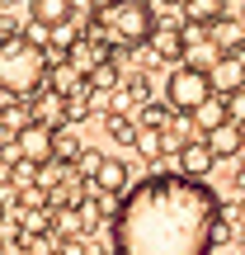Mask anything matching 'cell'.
Here are the masks:
<instances>
[{"mask_svg":"<svg viewBox=\"0 0 245 255\" xmlns=\"http://www.w3.org/2000/svg\"><path fill=\"white\" fill-rule=\"evenodd\" d=\"M161 5H184V0H161Z\"/></svg>","mask_w":245,"mask_h":255,"instance_id":"25","label":"cell"},{"mask_svg":"<svg viewBox=\"0 0 245 255\" xmlns=\"http://www.w3.org/2000/svg\"><path fill=\"white\" fill-rule=\"evenodd\" d=\"M90 184H94L99 194H109V199H123V194H127V165L113 161V156H104L99 170L90 175Z\"/></svg>","mask_w":245,"mask_h":255,"instance_id":"12","label":"cell"},{"mask_svg":"<svg viewBox=\"0 0 245 255\" xmlns=\"http://www.w3.org/2000/svg\"><path fill=\"white\" fill-rule=\"evenodd\" d=\"M212 165H217V151L208 146V137H198V142H184V146H179V170H184V175L208 180Z\"/></svg>","mask_w":245,"mask_h":255,"instance_id":"11","label":"cell"},{"mask_svg":"<svg viewBox=\"0 0 245 255\" xmlns=\"http://www.w3.org/2000/svg\"><path fill=\"white\" fill-rule=\"evenodd\" d=\"M104 128H109V137H113V142H123V146H132V142H137V123L127 119V114H118V109H109Z\"/></svg>","mask_w":245,"mask_h":255,"instance_id":"18","label":"cell"},{"mask_svg":"<svg viewBox=\"0 0 245 255\" xmlns=\"http://www.w3.org/2000/svg\"><path fill=\"white\" fill-rule=\"evenodd\" d=\"M71 14H76V0H28V19H38L47 28L66 24Z\"/></svg>","mask_w":245,"mask_h":255,"instance_id":"15","label":"cell"},{"mask_svg":"<svg viewBox=\"0 0 245 255\" xmlns=\"http://www.w3.org/2000/svg\"><path fill=\"white\" fill-rule=\"evenodd\" d=\"M203 137H208V146L217 151V161H231V156H241V151H245V123H236V119L208 128Z\"/></svg>","mask_w":245,"mask_h":255,"instance_id":"10","label":"cell"},{"mask_svg":"<svg viewBox=\"0 0 245 255\" xmlns=\"http://www.w3.org/2000/svg\"><path fill=\"white\" fill-rule=\"evenodd\" d=\"M212 43L222 47V52H245V19L241 14H227L212 24Z\"/></svg>","mask_w":245,"mask_h":255,"instance_id":"14","label":"cell"},{"mask_svg":"<svg viewBox=\"0 0 245 255\" xmlns=\"http://www.w3.org/2000/svg\"><path fill=\"white\" fill-rule=\"evenodd\" d=\"M66 57H71V62L81 66L85 76H90V71H94L99 62H109V43H104V38H94V33H90V38H76Z\"/></svg>","mask_w":245,"mask_h":255,"instance_id":"13","label":"cell"},{"mask_svg":"<svg viewBox=\"0 0 245 255\" xmlns=\"http://www.w3.org/2000/svg\"><path fill=\"white\" fill-rule=\"evenodd\" d=\"M85 146H81V137H76V123H66V128H57V161H76Z\"/></svg>","mask_w":245,"mask_h":255,"instance_id":"20","label":"cell"},{"mask_svg":"<svg viewBox=\"0 0 245 255\" xmlns=\"http://www.w3.org/2000/svg\"><path fill=\"white\" fill-rule=\"evenodd\" d=\"M47 52L28 33H0V95L33 100L47 85Z\"/></svg>","mask_w":245,"mask_h":255,"instance_id":"2","label":"cell"},{"mask_svg":"<svg viewBox=\"0 0 245 255\" xmlns=\"http://www.w3.org/2000/svg\"><path fill=\"white\" fill-rule=\"evenodd\" d=\"M189 119L198 123L203 132H208V128H217V123H227V119H231V114H227V95H212V100H203L198 109L189 114Z\"/></svg>","mask_w":245,"mask_h":255,"instance_id":"17","label":"cell"},{"mask_svg":"<svg viewBox=\"0 0 245 255\" xmlns=\"http://www.w3.org/2000/svg\"><path fill=\"white\" fill-rule=\"evenodd\" d=\"M99 161H104V151H90V146H85V151H81V156H76V170H81V175H85V180H90V175H94V170H99Z\"/></svg>","mask_w":245,"mask_h":255,"instance_id":"23","label":"cell"},{"mask_svg":"<svg viewBox=\"0 0 245 255\" xmlns=\"http://www.w3.org/2000/svg\"><path fill=\"white\" fill-rule=\"evenodd\" d=\"M109 85H118V66H113V62H99L90 71V90H109Z\"/></svg>","mask_w":245,"mask_h":255,"instance_id":"22","label":"cell"},{"mask_svg":"<svg viewBox=\"0 0 245 255\" xmlns=\"http://www.w3.org/2000/svg\"><path fill=\"white\" fill-rule=\"evenodd\" d=\"M151 57L156 62H184V52H189V33H184V24H156L151 28Z\"/></svg>","mask_w":245,"mask_h":255,"instance_id":"6","label":"cell"},{"mask_svg":"<svg viewBox=\"0 0 245 255\" xmlns=\"http://www.w3.org/2000/svg\"><path fill=\"white\" fill-rule=\"evenodd\" d=\"M113 255H123V251H118V246H113Z\"/></svg>","mask_w":245,"mask_h":255,"instance_id":"26","label":"cell"},{"mask_svg":"<svg viewBox=\"0 0 245 255\" xmlns=\"http://www.w3.org/2000/svg\"><path fill=\"white\" fill-rule=\"evenodd\" d=\"M94 19H99V28L109 38H118L123 47H142L146 38H151V28H156L151 0H109Z\"/></svg>","mask_w":245,"mask_h":255,"instance_id":"3","label":"cell"},{"mask_svg":"<svg viewBox=\"0 0 245 255\" xmlns=\"http://www.w3.org/2000/svg\"><path fill=\"white\" fill-rule=\"evenodd\" d=\"M132 146L146 156V161H156V156L165 151V128H137V142Z\"/></svg>","mask_w":245,"mask_h":255,"instance_id":"19","label":"cell"},{"mask_svg":"<svg viewBox=\"0 0 245 255\" xmlns=\"http://www.w3.org/2000/svg\"><path fill=\"white\" fill-rule=\"evenodd\" d=\"M222 227V199L208 180L174 170L132 184L113 213L123 255H208Z\"/></svg>","mask_w":245,"mask_h":255,"instance_id":"1","label":"cell"},{"mask_svg":"<svg viewBox=\"0 0 245 255\" xmlns=\"http://www.w3.org/2000/svg\"><path fill=\"white\" fill-rule=\"evenodd\" d=\"M14 151L24 156V161H33V165L57 161V128H47V123L28 119V123L14 132Z\"/></svg>","mask_w":245,"mask_h":255,"instance_id":"5","label":"cell"},{"mask_svg":"<svg viewBox=\"0 0 245 255\" xmlns=\"http://www.w3.org/2000/svg\"><path fill=\"white\" fill-rule=\"evenodd\" d=\"M212 76L208 66H193V62H174L170 66V81H165V104L174 114H193L203 100H212Z\"/></svg>","mask_w":245,"mask_h":255,"instance_id":"4","label":"cell"},{"mask_svg":"<svg viewBox=\"0 0 245 255\" xmlns=\"http://www.w3.org/2000/svg\"><path fill=\"white\" fill-rule=\"evenodd\" d=\"M47 85H52V90H62L66 100H85V95H94V90H90V76H85L71 57H66V62H57V66H47Z\"/></svg>","mask_w":245,"mask_h":255,"instance_id":"8","label":"cell"},{"mask_svg":"<svg viewBox=\"0 0 245 255\" xmlns=\"http://www.w3.org/2000/svg\"><path fill=\"white\" fill-rule=\"evenodd\" d=\"M0 255H5V251H0Z\"/></svg>","mask_w":245,"mask_h":255,"instance_id":"27","label":"cell"},{"mask_svg":"<svg viewBox=\"0 0 245 255\" xmlns=\"http://www.w3.org/2000/svg\"><path fill=\"white\" fill-rule=\"evenodd\" d=\"M227 114H231L236 123H245V85H241V90H231V95H227Z\"/></svg>","mask_w":245,"mask_h":255,"instance_id":"24","label":"cell"},{"mask_svg":"<svg viewBox=\"0 0 245 255\" xmlns=\"http://www.w3.org/2000/svg\"><path fill=\"white\" fill-rule=\"evenodd\" d=\"M28 114H33L38 123H47V128H66L71 123V100H66L62 90H52V85H43V90L33 95V109Z\"/></svg>","mask_w":245,"mask_h":255,"instance_id":"7","label":"cell"},{"mask_svg":"<svg viewBox=\"0 0 245 255\" xmlns=\"http://www.w3.org/2000/svg\"><path fill=\"white\" fill-rule=\"evenodd\" d=\"M208 76H212V90H217V95L241 90V85H245V52H222L217 62L208 66Z\"/></svg>","mask_w":245,"mask_h":255,"instance_id":"9","label":"cell"},{"mask_svg":"<svg viewBox=\"0 0 245 255\" xmlns=\"http://www.w3.org/2000/svg\"><path fill=\"white\" fill-rule=\"evenodd\" d=\"M184 24H217V19H227V0H184Z\"/></svg>","mask_w":245,"mask_h":255,"instance_id":"16","label":"cell"},{"mask_svg":"<svg viewBox=\"0 0 245 255\" xmlns=\"http://www.w3.org/2000/svg\"><path fill=\"white\" fill-rule=\"evenodd\" d=\"M170 114H174L170 104H146L137 123H142V128H170Z\"/></svg>","mask_w":245,"mask_h":255,"instance_id":"21","label":"cell"}]
</instances>
